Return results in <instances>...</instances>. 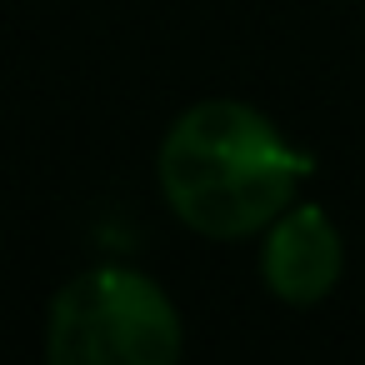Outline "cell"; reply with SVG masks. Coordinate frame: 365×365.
Listing matches in <instances>:
<instances>
[{
    "label": "cell",
    "instance_id": "3",
    "mask_svg": "<svg viewBox=\"0 0 365 365\" xmlns=\"http://www.w3.org/2000/svg\"><path fill=\"white\" fill-rule=\"evenodd\" d=\"M340 265H345L340 230L320 205H285L265 225L260 270H265V285L280 300H290V305L325 300L340 280Z\"/></svg>",
    "mask_w": 365,
    "mask_h": 365
},
{
    "label": "cell",
    "instance_id": "1",
    "mask_svg": "<svg viewBox=\"0 0 365 365\" xmlns=\"http://www.w3.org/2000/svg\"><path fill=\"white\" fill-rule=\"evenodd\" d=\"M310 170L315 155L295 150L270 115L240 101L190 106L160 145V190L170 210L210 240L265 230Z\"/></svg>",
    "mask_w": 365,
    "mask_h": 365
},
{
    "label": "cell",
    "instance_id": "2",
    "mask_svg": "<svg viewBox=\"0 0 365 365\" xmlns=\"http://www.w3.org/2000/svg\"><path fill=\"white\" fill-rule=\"evenodd\" d=\"M46 355L56 365H170L180 315L150 275L101 265L56 295Z\"/></svg>",
    "mask_w": 365,
    "mask_h": 365
}]
</instances>
